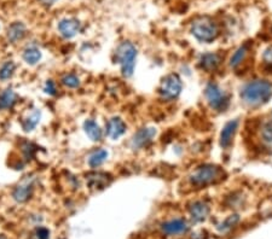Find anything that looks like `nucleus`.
Instances as JSON below:
<instances>
[{
	"mask_svg": "<svg viewBox=\"0 0 272 239\" xmlns=\"http://www.w3.org/2000/svg\"><path fill=\"white\" fill-rule=\"evenodd\" d=\"M23 59L27 64L35 65L41 59V52L37 46H29L23 51Z\"/></svg>",
	"mask_w": 272,
	"mask_h": 239,
	"instance_id": "4be33fe9",
	"label": "nucleus"
},
{
	"mask_svg": "<svg viewBox=\"0 0 272 239\" xmlns=\"http://www.w3.org/2000/svg\"><path fill=\"white\" fill-rule=\"evenodd\" d=\"M137 59V47L130 41H123L115 51V60L120 64L121 74L125 77L132 76Z\"/></svg>",
	"mask_w": 272,
	"mask_h": 239,
	"instance_id": "7ed1b4c3",
	"label": "nucleus"
},
{
	"mask_svg": "<svg viewBox=\"0 0 272 239\" xmlns=\"http://www.w3.org/2000/svg\"><path fill=\"white\" fill-rule=\"evenodd\" d=\"M40 1H41L44 5H47V6H50V5H54L55 2L57 1V0H40Z\"/></svg>",
	"mask_w": 272,
	"mask_h": 239,
	"instance_id": "7c9ffc66",
	"label": "nucleus"
},
{
	"mask_svg": "<svg viewBox=\"0 0 272 239\" xmlns=\"http://www.w3.org/2000/svg\"><path fill=\"white\" fill-rule=\"evenodd\" d=\"M191 33L201 42H213L219 37L218 24L208 16L196 18L191 24Z\"/></svg>",
	"mask_w": 272,
	"mask_h": 239,
	"instance_id": "20e7f679",
	"label": "nucleus"
},
{
	"mask_svg": "<svg viewBox=\"0 0 272 239\" xmlns=\"http://www.w3.org/2000/svg\"><path fill=\"white\" fill-rule=\"evenodd\" d=\"M161 230L167 236H180L186 233V231L189 230V225L184 219H172V220L163 222Z\"/></svg>",
	"mask_w": 272,
	"mask_h": 239,
	"instance_id": "9d476101",
	"label": "nucleus"
},
{
	"mask_svg": "<svg viewBox=\"0 0 272 239\" xmlns=\"http://www.w3.org/2000/svg\"><path fill=\"white\" fill-rule=\"evenodd\" d=\"M15 70H16V64L14 60H6L0 67V80H9L14 75Z\"/></svg>",
	"mask_w": 272,
	"mask_h": 239,
	"instance_id": "5701e85b",
	"label": "nucleus"
},
{
	"mask_svg": "<svg viewBox=\"0 0 272 239\" xmlns=\"http://www.w3.org/2000/svg\"><path fill=\"white\" fill-rule=\"evenodd\" d=\"M263 60L269 69H272V46L269 47L263 55Z\"/></svg>",
	"mask_w": 272,
	"mask_h": 239,
	"instance_id": "c756f323",
	"label": "nucleus"
},
{
	"mask_svg": "<svg viewBox=\"0 0 272 239\" xmlns=\"http://www.w3.org/2000/svg\"><path fill=\"white\" fill-rule=\"evenodd\" d=\"M84 129L85 133L87 134V137H89L92 142H100V140H102V129H100L99 126L97 125V122H95L93 120L85 121Z\"/></svg>",
	"mask_w": 272,
	"mask_h": 239,
	"instance_id": "a211bd4d",
	"label": "nucleus"
},
{
	"mask_svg": "<svg viewBox=\"0 0 272 239\" xmlns=\"http://www.w3.org/2000/svg\"><path fill=\"white\" fill-rule=\"evenodd\" d=\"M249 51H251L249 44H243L242 46L238 47V49L233 52V55L230 58V62H229L231 69H237V68H240L244 63V60H246Z\"/></svg>",
	"mask_w": 272,
	"mask_h": 239,
	"instance_id": "f3484780",
	"label": "nucleus"
},
{
	"mask_svg": "<svg viewBox=\"0 0 272 239\" xmlns=\"http://www.w3.org/2000/svg\"><path fill=\"white\" fill-rule=\"evenodd\" d=\"M113 178L112 175L107 174V173H100V172H95L90 173L86 175V181L89 184L90 187L92 188H104L112 183Z\"/></svg>",
	"mask_w": 272,
	"mask_h": 239,
	"instance_id": "2eb2a0df",
	"label": "nucleus"
},
{
	"mask_svg": "<svg viewBox=\"0 0 272 239\" xmlns=\"http://www.w3.org/2000/svg\"><path fill=\"white\" fill-rule=\"evenodd\" d=\"M126 123L120 117H113L107 123V135L113 140H117L126 133Z\"/></svg>",
	"mask_w": 272,
	"mask_h": 239,
	"instance_id": "4468645a",
	"label": "nucleus"
},
{
	"mask_svg": "<svg viewBox=\"0 0 272 239\" xmlns=\"http://www.w3.org/2000/svg\"><path fill=\"white\" fill-rule=\"evenodd\" d=\"M205 95L210 107L215 111H225L230 104V95L218 84L211 82L205 90Z\"/></svg>",
	"mask_w": 272,
	"mask_h": 239,
	"instance_id": "39448f33",
	"label": "nucleus"
},
{
	"mask_svg": "<svg viewBox=\"0 0 272 239\" xmlns=\"http://www.w3.org/2000/svg\"><path fill=\"white\" fill-rule=\"evenodd\" d=\"M44 91H45V93H46V94H49V95H56L57 94L56 85H55V82L52 81V80H47L46 84H45Z\"/></svg>",
	"mask_w": 272,
	"mask_h": 239,
	"instance_id": "c85d7f7f",
	"label": "nucleus"
},
{
	"mask_svg": "<svg viewBox=\"0 0 272 239\" xmlns=\"http://www.w3.org/2000/svg\"><path fill=\"white\" fill-rule=\"evenodd\" d=\"M27 34V28L22 22H14L11 26L7 28L6 37L10 44H16L21 41Z\"/></svg>",
	"mask_w": 272,
	"mask_h": 239,
	"instance_id": "dca6fc26",
	"label": "nucleus"
},
{
	"mask_svg": "<svg viewBox=\"0 0 272 239\" xmlns=\"http://www.w3.org/2000/svg\"><path fill=\"white\" fill-rule=\"evenodd\" d=\"M58 32L64 39H72L81 32V23L77 18H63L58 23Z\"/></svg>",
	"mask_w": 272,
	"mask_h": 239,
	"instance_id": "1a4fd4ad",
	"label": "nucleus"
},
{
	"mask_svg": "<svg viewBox=\"0 0 272 239\" xmlns=\"http://www.w3.org/2000/svg\"><path fill=\"white\" fill-rule=\"evenodd\" d=\"M156 135V129L153 127H144L140 128L137 133H135L132 138V147L135 150H140L147 147L154 140Z\"/></svg>",
	"mask_w": 272,
	"mask_h": 239,
	"instance_id": "0eeeda50",
	"label": "nucleus"
},
{
	"mask_svg": "<svg viewBox=\"0 0 272 239\" xmlns=\"http://www.w3.org/2000/svg\"><path fill=\"white\" fill-rule=\"evenodd\" d=\"M0 239H7V238L5 237V236H0Z\"/></svg>",
	"mask_w": 272,
	"mask_h": 239,
	"instance_id": "2f4dec72",
	"label": "nucleus"
},
{
	"mask_svg": "<svg viewBox=\"0 0 272 239\" xmlns=\"http://www.w3.org/2000/svg\"><path fill=\"white\" fill-rule=\"evenodd\" d=\"M238 126H240L238 120H231L224 125L223 129H221L220 132V139H219L220 147H223V149H229V147H231L236 132H237L238 129Z\"/></svg>",
	"mask_w": 272,
	"mask_h": 239,
	"instance_id": "6e6552de",
	"label": "nucleus"
},
{
	"mask_svg": "<svg viewBox=\"0 0 272 239\" xmlns=\"http://www.w3.org/2000/svg\"><path fill=\"white\" fill-rule=\"evenodd\" d=\"M272 95V84L268 80L256 79L247 82L241 90V99L249 107H260Z\"/></svg>",
	"mask_w": 272,
	"mask_h": 239,
	"instance_id": "f257e3e1",
	"label": "nucleus"
},
{
	"mask_svg": "<svg viewBox=\"0 0 272 239\" xmlns=\"http://www.w3.org/2000/svg\"><path fill=\"white\" fill-rule=\"evenodd\" d=\"M60 81L68 89H78L80 86V79L75 74H65Z\"/></svg>",
	"mask_w": 272,
	"mask_h": 239,
	"instance_id": "393cba45",
	"label": "nucleus"
},
{
	"mask_svg": "<svg viewBox=\"0 0 272 239\" xmlns=\"http://www.w3.org/2000/svg\"><path fill=\"white\" fill-rule=\"evenodd\" d=\"M181 89H183V82L179 75L170 74L161 81L158 87V95L165 102H172L179 97Z\"/></svg>",
	"mask_w": 272,
	"mask_h": 239,
	"instance_id": "423d86ee",
	"label": "nucleus"
},
{
	"mask_svg": "<svg viewBox=\"0 0 272 239\" xmlns=\"http://www.w3.org/2000/svg\"><path fill=\"white\" fill-rule=\"evenodd\" d=\"M238 220H240V219H238V215L229 216V218L226 219V220L224 221L220 226H219L218 227L219 231H220V232H228V231H230L231 228H233V226L238 222Z\"/></svg>",
	"mask_w": 272,
	"mask_h": 239,
	"instance_id": "a878e982",
	"label": "nucleus"
},
{
	"mask_svg": "<svg viewBox=\"0 0 272 239\" xmlns=\"http://www.w3.org/2000/svg\"><path fill=\"white\" fill-rule=\"evenodd\" d=\"M108 158V151L107 150H96L95 152L91 153L89 157V165L91 168H98L107 161Z\"/></svg>",
	"mask_w": 272,
	"mask_h": 239,
	"instance_id": "412c9836",
	"label": "nucleus"
},
{
	"mask_svg": "<svg viewBox=\"0 0 272 239\" xmlns=\"http://www.w3.org/2000/svg\"><path fill=\"white\" fill-rule=\"evenodd\" d=\"M33 193V180L27 178L22 181L19 185L15 187L14 192H12V198L16 201L17 203H26L27 201L32 197Z\"/></svg>",
	"mask_w": 272,
	"mask_h": 239,
	"instance_id": "f8f14e48",
	"label": "nucleus"
},
{
	"mask_svg": "<svg viewBox=\"0 0 272 239\" xmlns=\"http://www.w3.org/2000/svg\"><path fill=\"white\" fill-rule=\"evenodd\" d=\"M40 119H41V111L39 109H34L30 115L22 121V128L24 132H32L38 125H39Z\"/></svg>",
	"mask_w": 272,
	"mask_h": 239,
	"instance_id": "aec40b11",
	"label": "nucleus"
},
{
	"mask_svg": "<svg viewBox=\"0 0 272 239\" xmlns=\"http://www.w3.org/2000/svg\"><path fill=\"white\" fill-rule=\"evenodd\" d=\"M35 149H37V147H35L34 144H32V143H23V145H22V151H23L24 156H26L27 160H29V158H32L33 156H34V152H35Z\"/></svg>",
	"mask_w": 272,
	"mask_h": 239,
	"instance_id": "bb28decb",
	"label": "nucleus"
},
{
	"mask_svg": "<svg viewBox=\"0 0 272 239\" xmlns=\"http://www.w3.org/2000/svg\"><path fill=\"white\" fill-rule=\"evenodd\" d=\"M261 140L269 147H272V122L264 123L260 130Z\"/></svg>",
	"mask_w": 272,
	"mask_h": 239,
	"instance_id": "b1692460",
	"label": "nucleus"
},
{
	"mask_svg": "<svg viewBox=\"0 0 272 239\" xmlns=\"http://www.w3.org/2000/svg\"><path fill=\"white\" fill-rule=\"evenodd\" d=\"M210 205L205 201H195L189 205V213L196 222H202L210 215Z\"/></svg>",
	"mask_w": 272,
	"mask_h": 239,
	"instance_id": "ddd939ff",
	"label": "nucleus"
},
{
	"mask_svg": "<svg viewBox=\"0 0 272 239\" xmlns=\"http://www.w3.org/2000/svg\"><path fill=\"white\" fill-rule=\"evenodd\" d=\"M221 62H223V56L216 52H208L201 56L198 60V67L206 73L215 72L219 67H220Z\"/></svg>",
	"mask_w": 272,
	"mask_h": 239,
	"instance_id": "9b49d317",
	"label": "nucleus"
},
{
	"mask_svg": "<svg viewBox=\"0 0 272 239\" xmlns=\"http://www.w3.org/2000/svg\"><path fill=\"white\" fill-rule=\"evenodd\" d=\"M17 102V95L12 89H6L0 93V110L11 109Z\"/></svg>",
	"mask_w": 272,
	"mask_h": 239,
	"instance_id": "6ab92c4d",
	"label": "nucleus"
},
{
	"mask_svg": "<svg viewBox=\"0 0 272 239\" xmlns=\"http://www.w3.org/2000/svg\"><path fill=\"white\" fill-rule=\"evenodd\" d=\"M226 173L223 168L215 165H202L196 168L189 177V181L194 187L202 188L216 185L225 179Z\"/></svg>",
	"mask_w": 272,
	"mask_h": 239,
	"instance_id": "f03ea898",
	"label": "nucleus"
},
{
	"mask_svg": "<svg viewBox=\"0 0 272 239\" xmlns=\"http://www.w3.org/2000/svg\"><path fill=\"white\" fill-rule=\"evenodd\" d=\"M34 239H50V231L45 227H38L33 233Z\"/></svg>",
	"mask_w": 272,
	"mask_h": 239,
	"instance_id": "cd10ccee",
	"label": "nucleus"
}]
</instances>
